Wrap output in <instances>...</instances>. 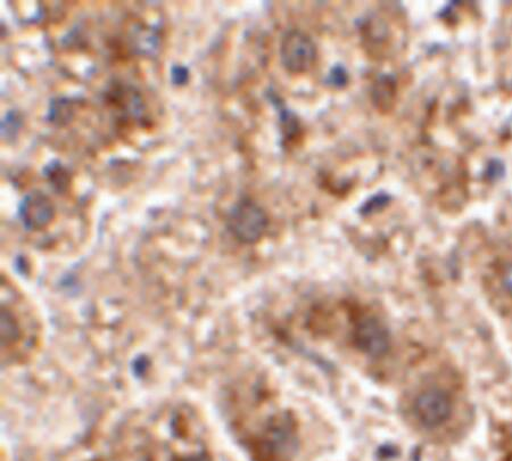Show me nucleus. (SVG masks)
<instances>
[{
    "instance_id": "f257e3e1",
    "label": "nucleus",
    "mask_w": 512,
    "mask_h": 461,
    "mask_svg": "<svg viewBox=\"0 0 512 461\" xmlns=\"http://www.w3.org/2000/svg\"><path fill=\"white\" fill-rule=\"evenodd\" d=\"M2 359L22 361L38 342V323L26 300L6 279L2 283Z\"/></svg>"
},
{
    "instance_id": "f03ea898",
    "label": "nucleus",
    "mask_w": 512,
    "mask_h": 461,
    "mask_svg": "<svg viewBox=\"0 0 512 461\" xmlns=\"http://www.w3.org/2000/svg\"><path fill=\"white\" fill-rule=\"evenodd\" d=\"M295 419L282 413L271 416L249 440L256 461H291L297 449Z\"/></svg>"
},
{
    "instance_id": "7ed1b4c3",
    "label": "nucleus",
    "mask_w": 512,
    "mask_h": 461,
    "mask_svg": "<svg viewBox=\"0 0 512 461\" xmlns=\"http://www.w3.org/2000/svg\"><path fill=\"white\" fill-rule=\"evenodd\" d=\"M355 347L370 358H383L391 349V334L381 319L366 310L353 315Z\"/></svg>"
},
{
    "instance_id": "20e7f679",
    "label": "nucleus",
    "mask_w": 512,
    "mask_h": 461,
    "mask_svg": "<svg viewBox=\"0 0 512 461\" xmlns=\"http://www.w3.org/2000/svg\"><path fill=\"white\" fill-rule=\"evenodd\" d=\"M227 227L237 241L245 244L259 242L268 227L267 213L249 199L238 201L231 208Z\"/></svg>"
},
{
    "instance_id": "39448f33",
    "label": "nucleus",
    "mask_w": 512,
    "mask_h": 461,
    "mask_svg": "<svg viewBox=\"0 0 512 461\" xmlns=\"http://www.w3.org/2000/svg\"><path fill=\"white\" fill-rule=\"evenodd\" d=\"M280 59L288 72L301 74L309 71L317 60V47L300 30L287 31L280 44Z\"/></svg>"
},
{
    "instance_id": "423d86ee",
    "label": "nucleus",
    "mask_w": 512,
    "mask_h": 461,
    "mask_svg": "<svg viewBox=\"0 0 512 461\" xmlns=\"http://www.w3.org/2000/svg\"><path fill=\"white\" fill-rule=\"evenodd\" d=\"M452 410L450 395L442 389H427L414 402V414L418 422L427 428H436L447 422Z\"/></svg>"
},
{
    "instance_id": "0eeeda50",
    "label": "nucleus",
    "mask_w": 512,
    "mask_h": 461,
    "mask_svg": "<svg viewBox=\"0 0 512 461\" xmlns=\"http://www.w3.org/2000/svg\"><path fill=\"white\" fill-rule=\"evenodd\" d=\"M55 207L43 192L33 191L23 197L19 204V217L28 232H40L55 219Z\"/></svg>"
},
{
    "instance_id": "6e6552de",
    "label": "nucleus",
    "mask_w": 512,
    "mask_h": 461,
    "mask_svg": "<svg viewBox=\"0 0 512 461\" xmlns=\"http://www.w3.org/2000/svg\"><path fill=\"white\" fill-rule=\"evenodd\" d=\"M44 176L56 194L62 195L68 192L71 186V174L61 161L53 160L49 162L44 168Z\"/></svg>"
},
{
    "instance_id": "1a4fd4ad",
    "label": "nucleus",
    "mask_w": 512,
    "mask_h": 461,
    "mask_svg": "<svg viewBox=\"0 0 512 461\" xmlns=\"http://www.w3.org/2000/svg\"><path fill=\"white\" fill-rule=\"evenodd\" d=\"M74 107L65 97H57L51 101L48 107L47 120L55 126L63 127L69 125L73 119Z\"/></svg>"
},
{
    "instance_id": "9d476101",
    "label": "nucleus",
    "mask_w": 512,
    "mask_h": 461,
    "mask_svg": "<svg viewBox=\"0 0 512 461\" xmlns=\"http://www.w3.org/2000/svg\"><path fill=\"white\" fill-rule=\"evenodd\" d=\"M393 93V82L387 77L379 78L373 89L374 104L378 109L386 111L393 101Z\"/></svg>"
},
{
    "instance_id": "9b49d317",
    "label": "nucleus",
    "mask_w": 512,
    "mask_h": 461,
    "mask_svg": "<svg viewBox=\"0 0 512 461\" xmlns=\"http://www.w3.org/2000/svg\"><path fill=\"white\" fill-rule=\"evenodd\" d=\"M22 123L23 119L19 112H7L2 120V138L4 141H13V139L19 135Z\"/></svg>"
},
{
    "instance_id": "f8f14e48",
    "label": "nucleus",
    "mask_w": 512,
    "mask_h": 461,
    "mask_svg": "<svg viewBox=\"0 0 512 461\" xmlns=\"http://www.w3.org/2000/svg\"><path fill=\"white\" fill-rule=\"evenodd\" d=\"M348 79V73H346L345 69L337 65V67L329 72L327 81L330 86L342 88L348 84Z\"/></svg>"
},
{
    "instance_id": "ddd939ff",
    "label": "nucleus",
    "mask_w": 512,
    "mask_h": 461,
    "mask_svg": "<svg viewBox=\"0 0 512 461\" xmlns=\"http://www.w3.org/2000/svg\"><path fill=\"white\" fill-rule=\"evenodd\" d=\"M171 81L172 84L178 87H183L188 84L189 70L184 65H173L171 68Z\"/></svg>"
},
{
    "instance_id": "4468645a",
    "label": "nucleus",
    "mask_w": 512,
    "mask_h": 461,
    "mask_svg": "<svg viewBox=\"0 0 512 461\" xmlns=\"http://www.w3.org/2000/svg\"><path fill=\"white\" fill-rule=\"evenodd\" d=\"M386 203V196H374L373 199L369 200L365 205H363L361 213L365 214V216H367V214H373L379 210H382L385 207Z\"/></svg>"
},
{
    "instance_id": "2eb2a0df",
    "label": "nucleus",
    "mask_w": 512,
    "mask_h": 461,
    "mask_svg": "<svg viewBox=\"0 0 512 461\" xmlns=\"http://www.w3.org/2000/svg\"><path fill=\"white\" fill-rule=\"evenodd\" d=\"M502 285L503 288L512 296V266L505 268L502 273Z\"/></svg>"
}]
</instances>
